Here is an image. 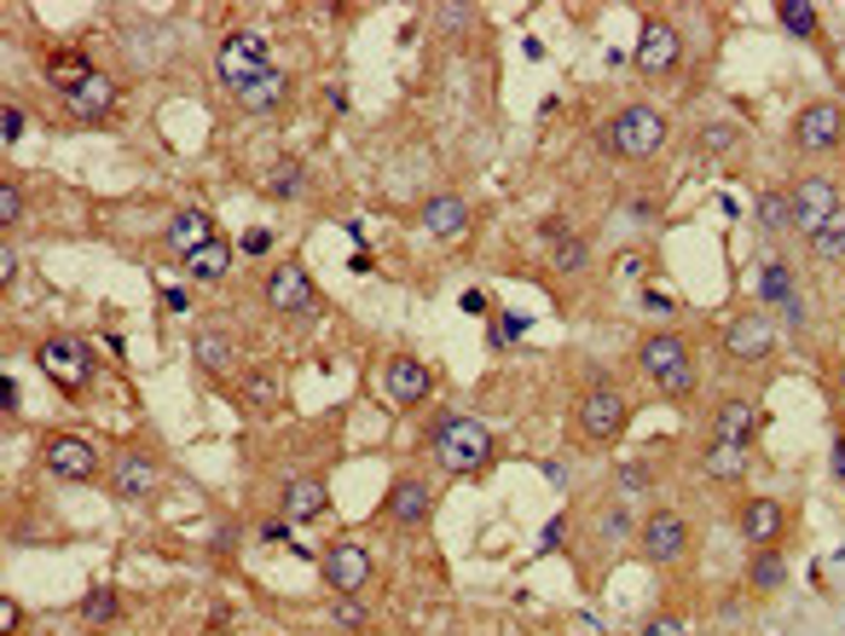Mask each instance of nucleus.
I'll return each mask as SVG.
<instances>
[{
	"label": "nucleus",
	"instance_id": "obj_1",
	"mask_svg": "<svg viewBox=\"0 0 845 636\" xmlns=\"http://www.w3.org/2000/svg\"><path fill=\"white\" fill-rule=\"evenodd\" d=\"M435 463L447 475H481L493 463V435L475 417H447L435 428Z\"/></svg>",
	"mask_w": 845,
	"mask_h": 636
},
{
	"label": "nucleus",
	"instance_id": "obj_2",
	"mask_svg": "<svg viewBox=\"0 0 845 636\" xmlns=\"http://www.w3.org/2000/svg\"><path fill=\"white\" fill-rule=\"evenodd\" d=\"M660 146H667V116H660L655 105H626L620 116L602 122V151H614V157H655Z\"/></svg>",
	"mask_w": 845,
	"mask_h": 636
},
{
	"label": "nucleus",
	"instance_id": "obj_3",
	"mask_svg": "<svg viewBox=\"0 0 845 636\" xmlns=\"http://www.w3.org/2000/svg\"><path fill=\"white\" fill-rule=\"evenodd\" d=\"M637 365L649 371V382H655L667 400H683V394L695 388V359H690V347H683L678 336H667V331L649 336V342L637 347Z\"/></svg>",
	"mask_w": 845,
	"mask_h": 636
},
{
	"label": "nucleus",
	"instance_id": "obj_4",
	"mask_svg": "<svg viewBox=\"0 0 845 636\" xmlns=\"http://www.w3.org/2000/svg\"><path fill=\"white\" fill-rule=\"evenodd\" d=\"M220 81L238 93V88H250L255 76H267L273 70V53H267V35L261 30H232L227 41H220Z\"/></svg>",
	"mask_w": 845,
	"mask_h": 636
},
{
	"label": "nucleus",
	"instance_id": "obj_5",
	"mask_svg": "<svg viewBox=\"0 0 845 636\" xmlns=\"http://www.w3.org/2000/svg\"><path fill=\"white\" fill-rule=\"evenodd\" d=\"M35 359H42V371L65 388V394H82V388L93 382V354L76 336H47L42 347H35Z\"/></svg>",
	"mask_w": 845,
	"mask_h": 636
},
{
	"label": "nucleus",
	"instance_id": "obj_6",
	"mask_svg": "<svg viewBox=\"0 0 845 636\" xmlns=\"http://www.w3.org/2000/svg\"><path fill=\"white\" fill-rule=\"evenodd\" d=\"M637 550H643V562L672 567L683 550H690V521H683L678 509H655V516L637 527Z\"/></svg>",
	"mask_w": 845,
	"mask_h": 636
},
{
	"label": "nucleus",
	"instance_id": "obj_7",
	"mask_svg": "<svg viewBox=\"0 0 845 636\" xmlns=\"http://www.w3.org/2000/svg\"><path fill=\"white\" fill-rule=\"evenodd\" d=\"M626 417H632V405L620 388H591L586 400H579V428H586V440H620L626 435Z\"/></svg>",
	"mask_w": 845,
	"mask_h": 636
},
{
	"label": "nucleus",
	"instance_id": "obj_8",
	"mask_svg": "<svg viewBox=\"0 0 845 636\" xmlns=\"http://www.w3.org/2000/svg\"><path fill=\"white\" fill-rule=\"evenodd\" d=\"M845 139V111L834 105V99H817V105H805L799 116H794V146L799 151H834Z\"/></svg>",
	"mask_w": 845,
	"mask_h": 636
},
{
	"label": "nucleus",
	"instance_id": "obj_9",
	"mask_svg": "<svg viewBox=\"0 0 845 636\" xmlns=\"http://www.w3.org/2000/svg\"><path fill=\"white\" fill-rule=\"evenodd\" d=\"M776 347V324H771V313L764 307H753V313H741L730 331H724V354H730L736 365H759L764 354Z\"/></svg>",
	"mask_w": 845,
	"mask_h": 636
},
{
	"label": "nucleus",
	"instance_id": "obj_10",
	"mask_svg": "<svg viewBox=\"0 0 845 636\" xmlns=\"http://www.w3.org/2000/svg\"><path fill=\"white\" fill-rule=\"evenodd\" d=\"M840 215V186L834 180H822V174H811V180H799L794 186V226L805 238L811 232H822V226H829Z\"/></svg>",
	"mask_w": 845,
	"mask_h": 636
},
{
	"label": "nucleus",
	"instance_id": "obj_11",
	"mask_svg": "<svg viewBox=\"0 0 845 636\" xmlns=\"http://www.w3.org/2000/svg\"><path fill=\"white\" fill-rule=\"evenodd\" d=\"M319 573H325V585L336 597H359V590L371 585V556H366V544H331Z\"/></svg>",
	"mask_w": 845,
	"mask_h": 636
},
{
	"label": "nucleus",
	"instance_id": "obj_12",
	"mask_svg": "<svg viewBox=\"0 0 845 636\" xmlns=\"http://www.w3.org/2000/svg\"><path fill=\"white\" fill-rule=\"evenodd\" d=\"M42 463H47V475H58V481H93L99 475V451L82 435H53L42 446Z\"/></svg>",
	"mask_w": 845,
	"mask_h": 636
},
{
	"label": "nucleus",
	"instance_id": "obj_13",
	"mask_svg": "<svg viewBox=\"0 0 845 636\" xmlns=\"http://www.w3.org/2000/svg\"><path fill=\"white\" fill-rule=\"evenodd\" d=\"M157 481H163V469H157L151 451H123V458H116V469H111L116 498H128V504H146L151 492H157Z\"/></svg>",
	"mask_w": 845,
	"mask_h": 636
},
{
	"label": "nucleus",
	"instance_id": "obj_14",
	"mask_svg": "<svg viewBox=\"0 0 845 636\" xmlns=\"http://www.w3.org/2000/svg\"><path fill=\"white\" fill-rule=\"evenodd\" d=\"M267 301H273V313H313V307H319V290H313L308 266H273Z\"/></svg>",
	"mask_w": 845,
	"mask_h": 636
},
{
	"label": "nucleus",
	"instance_id": "obj_15",
	"mask_svg": "<svg viewBox=\"0 0 845 636\" xmlns=\"http://www.w3.org/2000/svg\"><path fill=\"white\" fill-rule=\"evenodd\" d=\"M678 53H683L678 30L667 24V18H649V24H643V35H637V70H643V76H667V70L678 65Z\"/></svg>",
	"mask_w": 845,
	"mask_h": 636
},
{
	"label": "nucleus",
	"instance_id": "obj_16",
	"mask_svg": "<svg viewBox=\"0 0 845 636\" xmlns=\"http://www.w3.org/2000/svg\"><path fill=\"white\" fill-rule=\"evenodd\" d=\"M759 301L764 307H776L788 324H805V296L794 290V273H788V261H771L759 273Z\"/></svg>",
	"mask_w": 845,
	"mask_h": 636
},
{
	"label": "nucleus",
	"instance_id": "obj_17",
	"mask_svg": "<svg viewBox=\"0 0 845 636\" xmlns=\"http://www.w3.org/2000/svg\"><path fill=\"white\" fill-rule=\"evenodd\" d=\"M382 516H389L394 527H422V521H429V486L412 481V475H400L389 486V498H382Z\"/></svg>",
	"mask_w": 845,
	"mask_h": 636
},
{
	"label": "nucleus",
	"instance_id": "obj_18",
	"mask_svg": "<svg viewBox=\"0 0 845 636\" xmlns=\"http://www.w3.org/2000/svg\"><path fill=\"white\" fill-rule=\"evenodd\" d=\"M382 388H389L394 405H422L429 400V365L422 359H389V371H382Z\"/></svg>",
	"mask_w": 845,
	"mask_h": 636
},
{
	"label": "nucleus",
	"instance_id": "obj_19",
	"mask_svg": "<svg viewBox=\"0 0 845 636\" xmlns=\"http://www.w3.org/2000/svg\"><path fill=\"white\" fill-rule=\"evenodd\" d=\"M741 539L759 544V550H771L782 539V504L776 498H748V504H741Z\"/></svg>",
	"mask_w": 845,
	"mask_h": 636
},
{
	"label": "nucleus",
	"instance_id": "obj_20",
	"mask_svg": "<svg viewBox=\"0 0 845 636\" xmlns=\"http://www.w3.org/2000/svg\"><path fill=\"white\" fill-rule=\"evenodd\" d=\"M65 105H70L76 116H82V122H99V116H111V111H116V81H111L105 70H93V76L82 81V88H76V93L65 99Z\"/></svg>",
	"mask_w": 845,
	"mask_h": 636
},
{
	"label": "nucleus",
	"instance_id": "obj_21",
	"mask_svg": "<svg viewBox=\"0 0 845 636\" xmlns=\"http://www.w3.org/2000/svg\"><path fill=\"white\" fill-rule=\"evenodd\" d=\"M325 504H331V492H325V481H319V475L290 481V492H285V516H290V527L319 521V516H325Z\"/></svg>",
	"mask_w": 845,
	"mask_h": 636
},
{
	"label": "nucleus",
	"instance_id": "obj_22",
	"mask_svg": "<svg viewBox=\"0 0 845 636\" xmlns=\"http://www.w3.org/2000/svg\"><path fill=\"white\" fill-rule=\"evenodd\" d=\"M422 226H429L435 238H458L470 226V203L464 197H429L422 203Z\"/></svg>",
	"mask_w": 845,
	"mask_h": 636
},
{
	"label": "nucleus",
	"instance_id": "obj_23",
	"mask_svg": "<svg viewBox=\"0 0 845 636\" xmlns=\"http://www.w3.org/2000/svg\"><path fill=\"white\" fill-rule=\"evenodd\" d=\"M186 273H192L197 284H220V278L232 273V243H227V238H209L204 250L186 255Z\"/></svg>",
	"mask_w": 845,
	"mask_h": 636
},
{
	"label": "nucleus",
	"instance_id": "obj_24",
	"mask_svg": "<svg viewBox=\"0 0 845 636\" xmlns=\"http://www.w3.org/2000/svg\"><path fill=\"white\" fill-rule=\"evenodd\" d=\"M701 463H707L713 481H741L748 475V440H713Z\"/></svg>",
	"mask_w": 845,
	"mask_h": 636
},
{
	"label": "nucleus",
	"instance_id": "obj_25",
	"mask_svg": "<svg viewBox=\"0 0 845 636\" xmlns=\"http://www.w3.org/2000/svg\"><path fill=\"white\" fill-rule=\"evenodd\" d=\"M209 238H215V220H209L204 209H186V215H174V220H169V243H174L180 255L204 250Z\"/></svg>",
	"mask_w": 845,
	"mask_h": 636
},
{
	"label": "nucleus",
	"instance_id": "obj_26",
	"mask_svg": "<svg viewBox=\"0 0 845 636\" xmlns=\"http://www.w3.org/2000/svg\"><path fill=\"white\" fill-rule=\"evenodd\" d=\"M285 93H290V76H285V70H267V76H255L250 88H238L232 99H238L244 111H273Z\"/></svg>",
	"mask_w": 845,
	"mask_h": 636
},
{
	"label": "nucleus",
	"instance_id": "obj_27",
	"mask_svg": "<svg viewBox=\"0 0 845 636\" xmlns=\"http://www.w3.org/2000/svg\"><path fill=\"white\" fill-rule=\"evenodd\" d=\"M753 423H759V412H753V400H724L718 405V423H713V440H748L753 435Z\"/></svg>",
	"mask_w": 845,
	"mask_h": 636
},
{
	"label": "nucleus",
	"instance_id": "obj_28",
	"mask_svg": "<svg viewBox=\"0 0 845 636\" xmlns=\"http://www.w3.org/2000/svg\"><path fill=\"white\" fill-rule=\"evenodd\" d=\"M192 359L204 365V371H227V365L238 359V347H232V336H220V331H197V342H192Z\"/></svg>",
	"mask_w": 845,
	"mask_h": 636
},
{
	"label": "nucleus",
	"instance_id": "obj_29",
	"mask_svg": "<svg viewBox=\"0 0 845 636\" xmlns=\"http://www.w3.org/2000/svg\"><path fill=\"white\" fill-rule=\"evenodd\" d=\"M47 76H53V88H58V93L70 99V93L82 88V81H88L93 70H88V58H76V53H58L53 65H47Z\"/></svg>",
	"mask_w": 845,
	"mask_h": 636
},
{
	"label": "nucleus",
	"instance_id": "obj_30",
	"mask_svg": "<svg viewBox=\"0 0 845 636\" xmlns=\"http://www.w3.org/2000/svg\"><path fill=\"white\" fill-rule=\"evenodd\" d=\"M753 215H759L764 232H782V226H794V192H764Z\"/></svg>",
	"mask_w": 845,
	"mask_h": 636
},
{
	"label": "nucleus",
	"instance_id": "obj_31",
	"mask_svg": "<svg viewBox=\"0 0 845 636\" xmlns=\"http://www.w3.org/2000/svg\"><path fill=\"white\" fill-rule=\"evenodd\" d=\"M776 18H782V30L799 35V41H811V35H817V7H805V0H782Z\"/></svg>",
	"mask_w": 845,
	"mask_h": 636
},
{
	"label": "nucleus",
	"instance_id": "obj_32",
	"mask_svg": "<svg viewBox=\"0 0 845 636\" xmlns=\"http://www.w3.org/2000/svg\"><path fill=\"white\" fill-rule=\"evenodd\" d=\"M811 255H822V261H840L845 255V209L822 226V232H811Z\"/></svg>",
	"mask_w": 845,
	"mask_h": 636
},
{
	"label": "nucleus",
	"instance_id": "obj_33",
	"mask_svg": "<svg viewBox=\"0 0 845 636\" xmlns=\"http://www.w3.org/2000/svg\"><path fill=\"white\" fill-rule=\"evenodd\" d=\"M244 400L255 405V412H273V405L285 400V394H278V382H273L267 371H255V377H244Z\"/></svg>",
	"mask_w": 845,
	"mask_h": 636
},
{
	"label": "nucleus",
	"instance_id": "obj_34",
	"mask_svg": "<svg viewBox=\"0 0 845 636\" xmlns=\"http://www.w3.org/2000/svg\"><path fill=\"white\" fill-rule=\"evenodd\" d=\"M267 192H273V197H301V192H308V180H301V162H278L273 180H267Z\"/></svg>",
	"mask_w": 845,
	"mask_h": 636
},
{
	"label": "nucleus",
	"instance_id": "obj_35",
	"mask_svg": "<svg viewBox=\"0 0 845 636\" xmlns=\"http://www.w3.org/2000/svg\"><path fill=\"white\" fill-rule=\"evenodd\" d=\"M82 620L88 625H111L116 620V590H88V597H82Z\"/></svg>",
	"mask_w": 845,
	"mask_h": 636
},
{
	"label": "nucleus",
	"instance_id": "obj_36",
	"mask_svg": "<svg viewBox=\"0 0 845 636\" xmlns=\"http://www.w3.org/2000/svg\"><path fill=\"white\" fill-rule=\"evenodd\" d=\"M748 579H753L759 590H776V585H782V556H776V550H759V556H753V573H748Z\"/></svg>",
	"mask_w": 845,
	"mask_h": 636
},
{
	"label": "nucleus",
	"instance_id": "obj_37",
	"mask_svg": "<svg viewBox=\"0 0 845 636\" xmlns=\"http://www.w3.org/2000/svg\"><path fill=\"white\" fill-rule=\"evenodd\" d=\"M586 261H591L586 238H562V243H556V266H562V273H579Z\"/></svg>",
	"mask_w": 845,
	"mask_h": 636
},
{
	"label": "nucleus",
	"instance_id": "obj_38",
	"mask_svg": "<svg viewBox=\"0 0 845 636\" xmlns=\"http://www.w3.org/2000/svg\"><path fill=\"white\" fill-rule=\"evenodd\" d=\"M24 128H30V116L18 111V105L0 111V139H7V146H18V139H24Z\"/></svg>",
	"mask_w": 845,
	"mask_h": 636
},
{
	"label": "nucleus",
	"instance_id": "obj_39",
	"mask_svg": "<svg viewBox=\"0 0 845 636\" xmlns=\"http://www.w3.org/2000/svg\"><path fill=\"white\" fill-rule=\"evenodd\" d=\"M336 625H348V631H359V625H366V608H359V597H336Z\"/></svg>",
	"mask_w": 845,
	"mask_h": 636
},
{
	"label": "nucleus",
	"instance_id": "obj_40",
	"mask_svg": "<svg viewBox=\"0 0 845 636\" xmlns=\"http://www.w3.org/2000/svg\"><path fill=\"white\" fill-rule=\"evenodd\" d=\"M643 636H690V631H683V620H672V613H655V620L643 625Z\"/></svg>",
	"mask_w": 845,
	"mask_h": 636
},
{
	"label": "nucleus",
	"instance_id": "obj_41",
	"mask_svg": "<svg viewBox=\"0 0 845 636\" xmlns=\"http://www.w3.org/2000/svg\"><path fill=\"white\" fill-rule=\"evenodd\" d=\"M0 220H7V226L24 220V197H18L12 186H0Z\"/></svg>",
	"mask_w": 845,
	"mask_h": 636
},
{
	"label": "nucleus",
	"instance_id": "obj_42",
	"mask_svg": "<svg viewBox=\"0 0 845 636\" xmlns=\"http://www.w3.org/2000/svg\"><path fill=\"white\" fill-rule=\"evenodd\" d=\"M18 625H24V613H18V602L7 597V602H0V636H12Z\"/></svg>",
	"mask_w": 845,
	"mask_h": 636
},
{
	"label": "nucleus",
	"instance_id": "obj_43",
	"mask_svg": "<svg viewBox=\"0 0 845 636\" xmlns=\"http://www.w3.org/2000/svg\"><path fill=\"white\" fill-rule=\"evenodd\" d=\"M440 24H447V30H464V24H470V7H440Z\"/></svg>",
	"mask_w": 845,
	"mask_h": 636
},
{
	"label": "nucleus",
	"instance_id": "obj_44",
	"mask_svg": "<svg viewBox=\"0 0 845 636\" xmlns=\"http://www.w3.org/2000/svg\"><path fill=\"white\" fill-rule=\"evenodd\" d=\"M0 412H7V417L18 412V382L12 377H0Z\"/></svg>",
	"mask_w": 845,
	"mask_h": 636
},
{
	"label": "nucleus",
	"instance_id": "obj_45",
	"mask_svg": "<svg viewBox=\"0 0 845 636\" xmlns=\"http://www.w3.org/2000/svg\"><path fill=\"white\" fill-rule=\"evenodd\" d=\"M18 278V250L7 243V250H0V284H12Z\"/></svg>",
	"mask_w": 845,
	"mask_h": 636
},
{
	"label": "nucleus",
	"instance_id": "obj_46",
	"mask_svg": "<svg viewBox=\"0 0 845 636\" xmlns=\"http://www.w3.org/2000/svg\"><path fill=\"white\" fill-rule=\"evenodd\" d=\"M521 331H528V313H510L505 324H498V336H505V342H510V336H521Z\"/></svg>",
	"mask_w": 845,
	"mask_h": 636
},
{
	"label": "nucleus",
	"instance_id": "obj_47",
	"mask_svg": "<svg viewBox=\"0 0 845 636\" xmlns=\"http://www.w3.org/2000/svg\"><path fill=\"white\" fill-rule=\"evenodd\" d=\"M707 146H713V151H730V146H736V134H730V128H713V134H707Z\"/></svg>",
	"mask_w": 845,
	"mask_h": 636
},
{
	"label": "nucleus",
	"instance_id": "obj_48",
	"mask_svg": "<svg viewBox=\"0 0 845 636\" xmlns=\"http://www.w3.org/2000/svg\"><path fill=\"white\" fill-rule=\"evenodd\" d=\"M643 301H649V313H672V296H660V290H643Z\"/></svg>",
	"mask_w": 845,
	"mask_h": 636
},
{
	"label": "nucleus",
	"instance_id": "obj_49",
	"mask_svg": "<svg viewBox=\"0 0 845 636\" xmlns=\"http://www.w3.org/2000/svg\"><path fill=\"white\" fill-rule=\"evenodd\" d=\"M834 475L845 481V440H834Z\"/></svg>",
	"mask_w": 845,
	"mask_h": 636
}]
</instances>
